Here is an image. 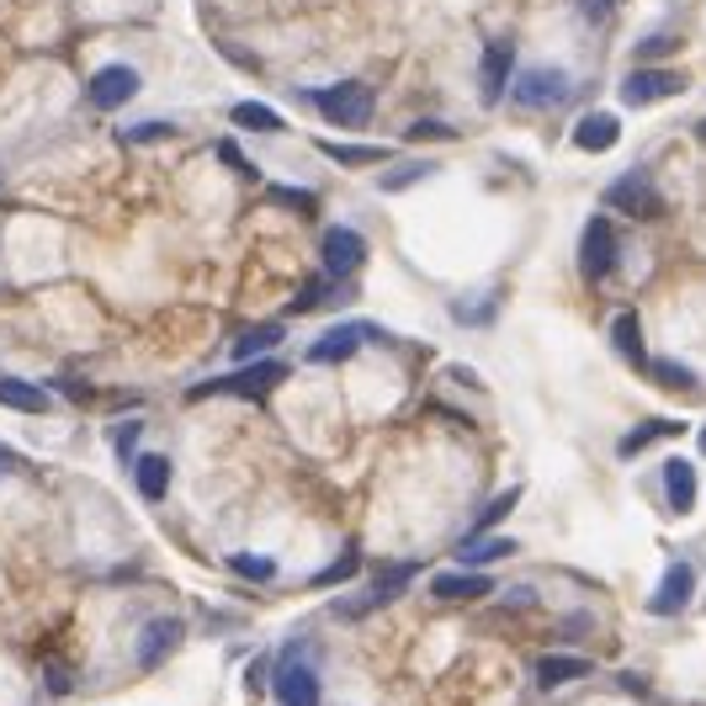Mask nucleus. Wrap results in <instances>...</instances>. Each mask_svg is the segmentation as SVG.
Returning a JSON list of instances; mask_svg holds the SVG:
<instances>
[{
  "label": "nucleus",
  "mask_w": 706,
  "mask_h": 706,
  "mask_svg": "<svg viewBox=\"0 0 706 706\" xmlns=\"http://www.w3.org/2000/svg\"><path fill=\"white\" fill-rule=\"evenodd\" d=\"M675 48V37H648V43H638V59H653V54H670Z\"/></svg>",
  "instance_id": "4c0bfd02"
},
{
  "label": "nucleus",
  "mask_w": 706,
  "mask_h": 706,
  "mask_svg": "<svg viewBox=\"0 0 706 706\" xmlns=\"http://www.w3.org/2000/svg\"><path fill=\"white\" fill-rule=\"evenodd\" d=\"M229 118L245 128V133H282V118L272 112V107H266V101H240Z\"/></svg>",
  "instance_id": "393cba45"
},
{
  "label": "nucleus",
  "mask_w": 706,
  "mask_h": 706,
  "mask_svg": "<svg viewBox=\"0 0 706 706\" xmlns=\"http://www.w3.org/2000/svg\"><path fill=\"white\" fill-rule=\"evenodd\" d=\"M426 176H435V159H409V165H399V170L383 176V191H404V186L426 181Z\"/></svg>",
  "instance_id": "cd10ccee"
},
{
  "label": "nucleus",
  "mask_w": 706,
  "mask_h": 706,
  "mask_svg": "<svg viewBox=\"0 0 706 706\" xmlns=\"http://www.w3.org/2000/svg\"><path fill=\"white\" fill-rule=\"evenodd\" d=\"M452 139H457V128L452 123H435V118L409 123V144H452Z\"/></svg>",
  "instance_id": "2f4dec72"
},
{
  "label": "nucleus",
  "mask_w": 706,
  "mask_h": 706,
  "mask_svg": "<svg viewBox=\"0 0 706 706\" xmlns=\"http://www.w3.org/2000/svg\"><path fill=\"white\" fill-rule=\"evenodd\" d=\"M415 580V563H399V569H388L383 580H377V589H367V595H356V600H340L335 611L340 616H362V611H377V606H388V600H399L404 584Z\"/></svg>",
  "instance_id": "2eb2a0df"
},
{
  "label": "nucleus",
  "mask_w": 706,
  "mask_h": 706,
  "mask_svg": "<svg viewBox=\"0 0 706 706\" xmlns=\"http://www.w3.org/2000/svg\"><path fill=\"white\" fill-rule=\"evenodd\" d=\"M589 670H595V664H589L584 653H542V659H537V685H542V691H553V685L584 680Z\"/></svg>",
  "instance_id": "a211bd4d"
},
{
  "label": "nucleus",
  "mask_w": 706,
  "mask_h": 706,
  "mask_svg": "<svg viewBox=\"0 0 706 706\" xmlns=\"http://www.w3.org/2000/svg\"><path fill=\"white\" fill-rule=\"evenodd\" d=\"M218 154H223V165H229V170H245V176H250V159L234 150V144H218Z\"/></svg>",
  "instance_id": "58836bf2"
},
{
  "label": "nucleus",
  "mask_w": 706,
  "mask_h": 706,
  "mask_svg": "<svg viewBox=\"0 0 706 706\" xmlns=\"http://www.w3.org/2000/svg\"><path fill=\"white\" fill-rule=\"evenodd\" d=\"M616 139H621V123H616L611 112H584L580 123H574V150H584V154L616 150Z\"/></svg>",
  "instance_id": "dca6fc26"
},
{
  "label": "nucleus",
  "mask_w": 706,
  "mask_h": 706,
  "mask_svg": "<svg viewBox=\"0 0 706 706\" xmlns=\"http://www.w3.org/2000/svg\"><path fill=\"white\" fill-rule=\"evenodd\" d=\"M611 345L632 362V367H648V351H643V330H638V313L632 308H621L611 319Z\"/></svg>",
  "instance_id": "6ab92c4d"
},
{
  "label": "nucleus",
  "mask_w": 706,
  "mask_h": 706,
  "mask_svg": "<svg viewBox=\"0 0 706 706\" xmlns=\"http://www.w3.org/2000/svg\"><path fill=\"white\" fill-rule=\"evenodd\" d=\"M372 330H377V324H356V319H351V324H335V330H324V335L308 345V362H319V367H330V362H351Z\"/></svg>",
  "instance_id": "9b49d317"
},
{
  "label": "nucleus",
  "mask_w": 706,
  "mask_h": 706,
  "mask_svg": "<svg viewBox=\"0 0 706 706\" xmlns=\"http://www.w3.org/2000/svg\"><path fill=\"white\" fill-rule=\"evenodd\" d=\"M494 308H499V293H484V298H467V304H452V313H457L462 324H478V330H484V324H489L494 319Z\"/></svg>",
  "instance_id": "bb28decb"
},
{
  "label": "nucleus",
  "mask_w": 706,
  "mask_h": 706,
  "mask_svg": "<svg viewBox=\"0 0 706 706\" xmlns=\"http://www.w3.org/2000/svg\"><path fill=\"white\" fill-rule=\"evenodd\" d=\"M0 467H11V446H0Z\"/></svg>",
  "instance_id": "79ce46f5"
},
{
  "label": "nucleus",
  "mask_w": 706,
  "mask_h": 706,
  "mask_svg": "<svg viewBox=\"0 0 706 706\" xmlns=\"http://www.w3.org/2000/svg\"><path fill=\"white\" fill-rule=\"evenodd\" d=\"M313 107H319V118L335 128H362L372 123V86L362 80H340V86H324V91L308 96Z\"/></svg>",
  "instance_id": "f03ea898"
},
{
  "label": "nucleus",
  "mask_w": 706,
  "mask_h": 706,
  "mask_svg": "<svg viewBox=\"0 0 706 706\" xmlns=\"http://www.w3.org/2000/svg\"><path fill=\"white\" fill-rule=\"evenodd\" d=\"M229 563H234V574H245V580H277V563H272V558H255V553H234L229 558Z\"/></svg>",
  "instance_id": "473e14b6"
},
{
  "label": "nucleus",
  "mask_w": 706,
  "mask_h": 706,
  "mask_svg": "<svg viewBox=\"0 0 706 706\" xmlns=\"http://www.w3.org/2000/svg\"><path fill=\"white\" fill-rule=\"evenodd\" d=\"M282 335H287L282 324H255V330H245V335L234 340V362H261Z\"/></svg>",
  "instance_id": "5701e85b"
},
{
  "label": "nucleus",
  "mask_w": 706,
  "mask_h": 706,
  "mask_svg": "<svg viewBox=\"0 0 706 706\" xmlns=\"http://www.w3.org/2000/svg\"><path fill=\"white\" fill-rule=\"evenodd\" d=\"M133 441H139V426H123V430H112V446H118V452H133Z\"/></svg>",
  "instance_id": "ea45409f"
},
{
  "label": "nucleus",
  "mask_w": 706,
  "mask_h": 706,
  "mask_svg": "<svg viewBox=\"0 0 706 706\" xmlns=\"http://www.w3.org/2000/svg\"><path fill=\"white\" fill-rule=\"evenodd\" d=\"M664 494H670V510H675V516H691V510H696V467L685 457L664 462Z\"/></svg>",
  "instance_id": "f3484780"
},
{
  "label": "nucleus",
  "mask_w": 706,
  "mask_h": 706,
  "mask_svg": "<svg viewBox=\"0 0 706 706\" xmlns=\"http://www.w3.org/2000/svg\"><path fill=\"white\" fill-rule=\"evenodd\" d=\"M494 589L489 574H478V569H441L435 580H430V595L435 600H484Z\"/></svg>",
  "instance_id": "4468645a"
},
{
  "label": "nucleus",
  "mask_w": 706,
  "mask_h": 706,
  "mask_svg": "<svg viewBox=\"0 0 706 706\" xmlns=\"http://www.w3.org/2000/svg\"><path fill=\"white\" fill-rule=\"evenodd\" d=\"M616 261H621L616 223L611 218H589V223H584V234H580V272H584V282H611Z\"/></svg>",
  "instance_id": "7ed1b4c3"
},
{
  "label": "nucleus",
  "mask_w": 706,
  "mask_h": 706,
  "mask_svg": "<svg viewBox=\"0 0 706 706\" xmlns=\"http://www.w3.org/2000/svg\"><path fill=\"white\" fill-rule=\"evenodd\" d=\"M139 494L150 499V505H159L165 499V489H170V457H159V452H139Z\"/></svg>",
  "instance_id": "aec40b11"
},
{
  "label": "nucleus",
  "mask_w": 706,
  "mask_h": 706,
  "mask_svg": "<svg viewBox=\"0 0 706 706\" xmlns=\"http://www.w3.org/2000/svg\"><path fill=\"white\" fill-rule=\"evenodd\" d=\"M319 261H324V277H330V282L356 277V272L367 266V240H362L356 229H345V223H335V229H324V245H319Z\"/></svg>",
  "instance_id": "39448f33"
},
{
  "label": "nucleus",
  "mask_w": 706,
  "mask_h": 706,
  "mask_svg": "<svg viewBox=\"0 0 706 706\" xmlns=\"http://www.w3.org/2000/svg\"><path fill=\"white\" fill-rule=\"evenodd\" d=\"M510 553H516V537H489V531H478V537L462 548V563L478 569V563H494V558H510Z\"/></svg>",
  "instance_id": "b1692460"
},
{
  "label": "nucleus",
  "mask_w": 706,
  "mask_h": 706,
  "mask_svg": "<svg viewBox=\"0 0 706 706\" xmlns=\"http://www.w3.org/2000/svg\"><path fill=\"white\" fill-rule=\"evenodd\" d=\"M510 69H516V43H510V37H499V43H489V48H484V75H478V91H484V101H489V107L510 91V80H516Z\"/></svg>",
  "instance_id": "ddd939ff"
},
{
  "label": "nucleus",
  "mask_w": 706,
  "mask_h": 706,
  "mask_svg": "<svg viewBox=\"0 0 706 706\" xmlns=\"http://www.w3.org/2000/svg\"><path fill=\"white\" fill-rule=\"evenodd\" d=\"M133 96H139V69L133 64H107L91 75V107H101V112H118Z\"/></svg>",
  "instance_id": "9d476101"
},
{
  "label": "nucleus",
  "mask_w": 706,
  "mask_h": 706,
  "mask_svg": "<svg viewBox=\"0 0 706 706\" xmlns=\"http://www.w3.org/2000/svg\"><path fill=\"white\" fill-rule=\"evenodd\" d=\"M287 372H293V367H287V362H277V356L240 362V372H229V377H218V383H197V388H186V399H218V394H234V399L261 404L282 383V377H287Z\"/></svg>",
  "instance_id": "f257e3e1"
},
{
  "label": "nucleus",
  "mask_w": 706,
  "mask_h": 706,
  "mask_svg": "<svg viewBox=\"0 0 706 706\" xmlns=\"http://www.w3.org/2000/svg\"><path fill=\"white\" fill-rule=\"evenodd\" d=\"M351 574H362V553H356V548H345V553L324 569V574H313V584H319V589H330V584H345Z\"/></svg>",
  "instance_id": "c756f323"
},
{
  "label": "nucleus",
  "mask_w": 706,
  "mask_h": 706,
  "mask_svg": "<svg viewBox=\"0 0 706 706\" xmlns=\"http://www.w3.org/2000/svg\"><path fill=\"white\" fill-rule=\"evenodd\" d=\"M272 202H282V208H298V213H308L313 208V191L308 186H272Z\"/></svg>",
  "instance_id": "72a5a7b5"
},
{
  "label": "nucleus",
  "mask_w": 706,
  "mask_h": 706,
  "mask_svg": "<svg viewBox=\"0 0 706 706\" xmlns=\"http://www.w3.org/2000/svg\"><path fill=\"white\" fill-rule=\"evenodd\" d=\"M691 86L680 69H632V75H621V86L616 96L627 101V107H653V101H664V96H680Z\"/></svg>",
  "instance_id": "6e6552de"
},
{
  "label": "nucleus",
  "mask_w": 706,
  "mask_h": 706,
  "mask_svg": "<svg viewBox=\"0 0 706 706\" xmlns=\"http://www.w3.org/2000/svg\"><path fill=\"white\" fill-rule=\"evenodd\" d=\"M675 420H648V426H638L632 435H621V446H616V457H638L643 446H653V441H664V435H675Z\"/></svg>",
  "instance_id": "a878e982"
},
{
  "label": "nucleus",
  "mask_w": 706,
  "mask_h": 706,
  "mask_svg": "<svg viewBox=\"0 0 706 706\" xmlns=\"http://www.w3.org/2000/svg\"><path fill=\"white\" fill-rule=\"evenodd\" d=\"M516 499H521V489H499L489 505H484V516L473 521V531H494V526H499L505 516H510V510H516Z\"/></svg>",
  "instance_id": "c85d7f7f"
},
{
  "label": "nucleus",
  "mask_w": 706,
  "mask_h": 706,
  "mask_svg": "<svg viewBox=\"0 0 706 706\" xmlns=\"http://www.w3.org/2000/svg\"><path fill=\"white\" fill-rule=\"evenodd\" d=\"M272 691H277V706H319V675H313V664H304L298 653H282Z\"/></svg>",
  "instance_id": "1a4fd4ad"
},
{
  "label": "nucleus",
  "mask_w": 706,
  "mask_h": 706,
  "mask_svg": "<svg viewBox=\"0 0 706 706\" xmlns=\"http://www.w3.org/2000/svg\"><path fill=\"white\" fill-rule=\"evenodd\" d=\"M319 150L330 154L335 165H345V170H362V165L388 159V150H383V144H335V139H319Z\"/></svg>",
  "instance_id": "4be33fe9"
},
{
  "label": "nucleus",
  "mask_w": 706,
  "mask_h": 706,
  "mask_svg": "<svg viewBox=\"0 0 706 706\" xmlns=\"http://www.w3.org/2000/svg\"><path fill=\"white\" fill-rule=\"evenodd\" d=\"M696 446H702V457H706V426H702V430H696Z\"/></svg>",
  "instance_id": "a19ab883"
},
{
  "label": "nucleus",
  "mask_w": 706,
  "mask_h": 706,
  "mask_svg": "<svg viewBox=\"0 0 706 706\" xmlns=\"http://www.w3.org/2000/svg\"><path fill=\"white\" fill-rule=\"evenodd\" d=\"M691 589H696V569H691V563H670V569H664V580H659V589L648 595V611L653 616H680L685 611V600H691Z\"/></svg>",
  "instance_id": "f8f14e48"
},
{
  "label": "nucleus",
  "mask_w": 706,
  "mask_h": 706,
  "mask_svg": "<svg viewBox=\"0 0 706 706\" xmlns=\"http://www.w3.org/2000/svg\"><path fill=\"white\" fill-rule=\"evenodd\" d=\"M324 298H335V287H330V277L308 282V293H304V298H298V304H293V308L304 313V308H319V304H324Z\"/></svg>",
  "instance_id": "c9c22d12"
},
{
  "label": "nucleus",
  "mask_w": 706,
  "mask_h": 706,
  "mask_svg": "<svg viewBox=\"0 0 706 706\" xmlns=\"http://www.w3.org/2000/svg\"><path fill=\"white\" fill-rule=\"evenodd\" d=\"M537 600H542V595H537L531 584H510V589H499V606H505V611H531Z\"/></svg>",
  "instance_id": "f704fd0d"
},
{
  "label": "nucleus",
  "mask_w": 706,
  "mask_h": 706,
  "mask_svg": "<svg viewBox=\"0 0 706 706\" xmlns=\"http://www.w3.org/2000/svg\"><path fill=\"white\" fill-rule=\"evenodd\" d=\"M648 367H653V383H664V388H680V394L696 388V372L685 362H648Z\"/></svg>",
  "instance_id": "7c9ffc66"
},
{
  "label": "nucleus",
  "mask_w": 706,
  "mask_h": 706,
  "mask_svg": "<svg viewBox=\"0 0 706 706\" xmlns=\"http://www.w3.org/2000/svg\"><path fill=\"white\" fill-rule=\"evenodd\" d=\"M569 69H558V64H537V69H521L516 80H510V96H516V107L526 112H537V107H563L569 101Z\"/></svg>",
  "instance_id": "20e7f679"
},
{
  "label": "nucleus",
  "mask_w": 706,
  "mask_h": 706,
  "mask_svg": "<svg viewBox=\"0 0 706 706\" xmlns=\"http://www.w3.org/2000/svg\"><path fill=\"white\" fill-rule=\"evenodd\" d=\"M0 404L22 409V415H48V394L37 383H22V377H0Z\"/></svg>",
  "instance_id": "412c9836"
},
{
  "label": "nucleus",
  "mask_w": 706,
  "mask_h": 706,
  "mask_svg": "<svg viewBox=\"0 0 706 706\" xmlns=\"http://www.w3.org/2000/svg\"><path fill=\"white\" fill-rule=\"evenodd\" d=\"M186 638V621L181 616H150L144 627H139V643H133V659H139V670H159Z\"/></svg>",
  "instance_id": "0eeeda50"
},
{
  "label": "nucleus",
  "mask_w": 706,
  "mask_h": 706,
  "mask_svg": "<svg viewBox=\"0 0 706 706\" xmlns=\"http://www.w3.org/2000/svg\"><path fill=\"white\" fill-rule=\"evenodd\" d=\"M176 133V123H144V128H128V139L133 144H154V139H170Z\"/></svg>",
  "instance_id": "e433bc0d"
},
{
  "label": "nucleus",
  "mask_w": 706,
  "mask_h": 706,
  "mask_svg": "<svg viewBox=\"0 0 706 706\" xmlns=\"http://www.w3.org/2000/svg\"><path fill=\"white\" fill-rule=\"evenodd\" d=\"M696 139H702V144H706V118H702V123H696Z\"/></svg>",
  "instance_id": "37998d69"
},
{
  "label": "nucleus",
  "mask_w": 706,
  "mask_h": 706,
  "mask_svg": "<svg viewBox=\"0 0 706 706\" xmlns=\"http://www.w3.org/2000/svg\"><path fill=\"white\" fill-rule=\"evenodd\" d=\"M606 202H611L616 213L643 218V223L664 213V197H659V186L648 181V170H627V176H616V181L606 186Z\"/></svg>",
  "instance_id": "423d86ee"
}]
</instances>
